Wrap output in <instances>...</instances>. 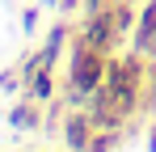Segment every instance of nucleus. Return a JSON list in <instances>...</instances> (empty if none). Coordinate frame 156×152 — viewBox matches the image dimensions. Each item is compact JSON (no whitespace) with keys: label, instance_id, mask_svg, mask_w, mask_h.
<instances>
[{"label":"nucleus","instance_id":"f257e3e1","mask_svg":"<svg viewBox=\"0 0 156 152\" xmlns=\"http://www.w3.org/2000/svg\"><path fill=\"white\" fill-rule=\"evenodd\" d=\"M105 68H110V55L97 51L93 42H84L80 34H72V47H68V85L63 93L72 106H84L89 93L105 80Z\"/></svg>","mask_w":156,"mask_h":152},{"label":"nucleus","instance_id":"f03ea898","mask_svg":"<svg viewBox=\"0 0 156 152\" xmlns=\"http://www.w3.org/2000/svg\"><path fill=\"white\" fill-rule=\"evenodd\" d=\"M72 34H80L84 42H93L97 51H105V55H118V38H114V21H110V9H97V13H80V21Z\"/></svg>","mask_w":156,"mask_h":152},{"label":"nucleus","instance_id":"7ed1b4c3","mask_svg":"<svg viewBox=\"0 0 156 152\" xmlns=\"http://www.w3.org/2000/svg\"><path fill=\"white\" fill-rule=\"evenodd\" d=\"M93 118H89V110L84 106H72L68 114H63V127H59V135H63V148L68 152H89L93 144Z\"/></svg>","mask_w":156,"mask_h":152},{"label":"nucleus","instance_id":"20e7f679","mask_svg":"<svg viewBox=\"0 0 156 152\" xmlns=\"http://www.w3.org/2000/svg\"><path fill=\"white\" fill-rule=\"evenodd\" d=\"M131 51H139L144 59H156V0H139V21L131 34Z\"/></svg>","mask_w":156,"mask_h":152},{"label":"nucleus","instance_id":"39448f33","mask_svg":"<svg viewBox=\"0 0 156 152\" xmlns=\"http://www.w3.org/2000/svg\"><path fill=\"white\" fill-rule=\"evenodd\" d=\"M42 123H47V110H42V101H34L30 93H21V101L9 110V127H13V131H38Z\"/></svg>","mask_w":156,"mask_h":152},{"label":"nucleus","instance_id":"423d86ee","mask_svg":"<svg viewBox=\"0 0 156 152\" xmlns=\"http://www.w3.org/2000/svg\"><path fill=\"white\" fill-rule=\"evenodd\" d=\"M110 21H114V38L118 47L135 34V21H139V4L135 0H110Z\"/></svg>","mask_w":156,"mask_h":152},{"label":"nucleus","instance_id":"0eeeda50","mask_svg":"<svg viewBox=\"0 0 156 152\" xmlns=\"http://www.w3.org/2000/svg\"><path fill=\"white\" fill-rule=\"evenodd\" d=\"M21 93H30V97H34V101H42V106H51V101L59 97V93H55V68H38V76L30 80Z\"/></svg>","mask_w":156,"mask_h":152},{"label":"nucleus","instance_id":"6e6552de","mask_svg":"<svg viewBox=\"0 0 156 152\" xmlns=\"http://www.w3.org/2000/svg\"><path fill=\"white\" fill-rule=\"evenodd\" d=\"M122 135H127V131H118V127H97V131H93L89 152H114L118 144H122Z\"/></svg>","mask_w":156,"mask_h":152},{"label":"nucleus","instance_id":"1a4fd4ad","mask_svg":"<svg viewBox=\"0 0 156 152\" xmlns=\"http://www.w3.org/2000/svg\"><path fill=\"white\" fill-rule=\"evenodd\" d=\"M139 110L156 114V59H148V76H144V93H139Z\"/></svg>","mask_w":156,"mask_h":152},{"label":"nucleus","instance_id":"9d476101","mask_svg":"<svg viewBox=\"0 0 156 152\" xmlns=\"http://www.w3.org/2000/svg\"><path fill=\"white\" fill-rule=\"evenodd\" d=\"M38 13H42V9H34V4H26V9H21V34H34V30H38Z\"/></svg>","mask_w":156,"mask_h":152},{"label":"nucleus","instance_id":"9b49d317","mask_svg":"<svg viewBox=\"0 0 156 152\" xmlns=\"http://www.w3.org/2000/svg\"><path fill=\"white\" fill-rule=\"evenodd\" d=\"M76 4H80V0H59V17H72V13H76Z\"/></svg>","mask_w":156,"mask_h":152},{"label":"nucleus","instance_id":"f8f14e48","mask_svg":"<svg viewBox=\"0 0 156 152\" xmlns=\"http://www.w3.org/2000/svg\"><path fill=\"white\" fill-rule=\"evenodd\" d=\"M38 4H42V9H59V0H38Z\"/></svg>","mask_w":156,"mask_h":152}]
</instances>
